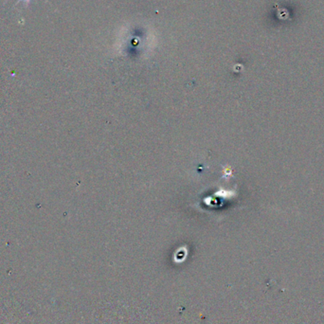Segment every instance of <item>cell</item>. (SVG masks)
Masks as SVG:
<instances>
[{"label":"cell","instance_id":"6da1fadb","mask_svg":"<svg viewBox=\"0 0 324 324\" xmlns=\"http://www.w3.org/2000/svg\"><path fill=\"white\" fill-rule=\"evenodd\" d=\"M7 1H9V0H6V2H7ZM31 1H32V0H17L16 5H17L19 2H23V3H25V5H26V6H28V5L31 3Z\"/></svg>","mask_w":324,"mask_h":324}]
</instances>
